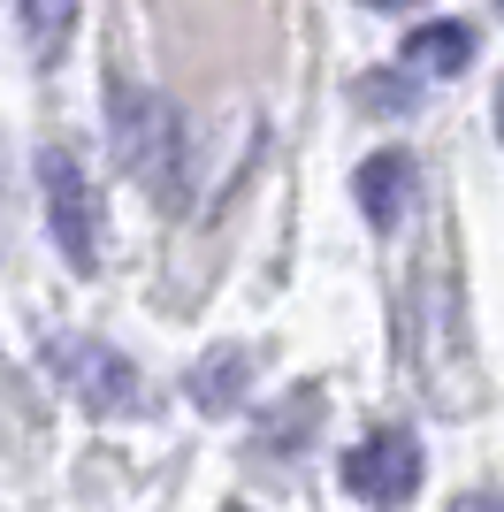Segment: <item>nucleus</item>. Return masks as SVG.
<instances>
[{
    "mask_svg": "<svg viewBox=\"0 0 504 512\" xmlns=\"http://www.w3.org/2000/svg\"><path fill=\"white\" fill-rule=\"evenodd\" d=\"M451 512H504V490H482V497H459Z\"/></svg>",
    "mask_w": 504,
    "mask_h": 512,
    "instance_id": "10",
    "label": "nucleus"
},
{
    "mask_svg": "<svg viewBox=\"0 0 504 512\" xmlns=\"http://www.w3.org/2000/svg\"><path fill=\"white\" fill-rule=\"evenodd\" d=\"M16 16H23L31 54H39V62H54V54L69 46V31H77V0H16Z\"/></svg>",
    "mask_w": 504,
    "mask_h": 512,
    "instance_id": "8",
    "label": "nucleus"
},
{
    "mask_svg": "<svg viewBox=\"0 0 504 512\" xmlns=\"http://www.w3.org/2000/svg\"><path fill=\"white\" fill-rule=\"evenodd\" d=\"M352 192H359V214H367L375 230H398L405 199H413V161H405V153H367L359 176H352Z\"/></svg>",
    "mask_w": 504,
    "mask_h": 512,
    "instance_id": "5",
    "label": "nucleus"
},
{
    "mask_svg": "<svg viewBox=\"0 0 504 512\" xmlns=\"http://www.w3.org/2000/svg\"><path fill=\"white\" fill-rule=\"evenodd\" d=\"M466 62H474V31L466 23H420L405 39V69L413 77H459Z\"/></svg>",
    "mask_w": 504,
    "mask_h": 512,
    "instance_id": "6",
    "label": "nucleus"
},
{
    "mask_svg": "<svg viewBox=\"0 0 504 512\" xmlns=\"http://www.w3.org/2000/svg\"><path fill=\"white\" fill-rule=\"evenodd\" d=\"M39 184H46V230L62 245V260L77 276L100 268V192H92V176L69 146H46L39 153Z\"/></svg>",
    "mask_w": 504,
    "mask_h": 512,
    "instance_id": "2",
    "label": "nucleus"
},
{
    "mask_svg": "<svg viewBox=\"0 0 504 512\" xmlns=\"http://www.w3.org/2000/svg\"><path fill=\"white\" fill-rule=\"evenodd\" d=\"M46 367H54V375H62L92 413H138V406H146L138 367H130L123 352L92 344V337H54V344H46Z\"/></svg>",
    "mask_w": 504,
    "mask_h": 512,
    "instance_id": "3",
    "label": "nucleus"
},
{
    "mask_svg": "<svg viewBox=\"0 0 504 512\" xmlns=\"http://www.w3.org/2000/svg\"><path fill=\"white\" fill-rule=\"evenodd\" d=\"M367 8H420V0H367Z\"/></svg>",
    "mask_w": 504,
    "mask_h": 512,
    "instance_id": "11",
    "label": "nucleus"
},
{
    "mask_svg": "<svg viewBox=\"0 0 504 512\" xmlns=\"http://www.w3.org/2000/svg\"><path fill=\"white\" fill-rule=\"evenodd\" d=\"M497 130H504V100H497Z\"/></svg>",
    "mask_w": 504,
    "mask_h": 512,
    "instance_id": "12",
    "label": "nucleus"
},
{
    "mask_svg": "<svg viewBox=\"0 0 504 512\" xmlns=\"http://www.w3.org/2000/svg\"><path fill=\"white\" fill-rule=\"evenodd\" d=\"M344 490L367 497V505H398V497L420 490V444L405 428H375L344 451Z\"/></svg>",
    "mask_w": 504,
    "mask_h": 512,
    "instance_id": "4",
    "label": "nucleus"
},
{
    "mask_svg": "<svg viewBox=\"0 0 504 512\" xmlns=\"http://www.w3.org/2000/svg\"><path fill=\"white\" fill-rule=\"evenodd\" d=\"M245 383H252V352L245 344H222V352H207V360L191 367V406L230 413L237 398H245Z\"/></svg>",
    "mask_w": 504,
    "mask_h": 512,
    "instance_id": "7",
    "label": "nucleus"
},
{
    "mask_svg": "<svg viewBox=\"0 0 504 512\" xmlns=\"http://www.w3.org/2000/svg\"><path fill=\"white\" fill-rule=\"evenodd\" d=\"M497 8H504V0H497Z\"/></svg>",
    "mask_w": 504,
    "mask_h": 512,
    "instance_id": "13",
    "label": "nucleus"
},
{
    "mask_svg": "<svg viewBox=\"0 0 504 512\" xmlns=\"http://www.w3.org/2000/svg\"><path fill=\"white\" fill-rule=\"evenodd\" d=\"M107 130H115V161L123 176H138L153 192V207H184L191 192V161H184V115L161 92L107 77Z\"/></svg>",
    "mask_w": 504,
    "mask_h": 512,
    "instance_id": "1",
    "label": "nucleus"
},
{
    "mask_svg": "<svg viewBox=\"0 0 504 512\" xmlns=\"http://www.w3.org/2000/svg\"><path fill=\"white\" fill-rule=\"evenodd\" d=\"M359 100L390 115V107H405V100H413V85H398V77H367V85H359Z\"/></svg>",
    "mask_w": 504,
    "mask_h": 512,
    "instance_id": "9",
    "label": "nucleus"
}]
</instances>
